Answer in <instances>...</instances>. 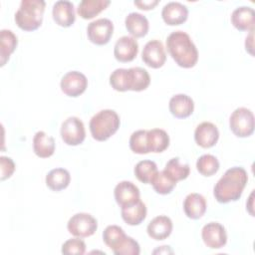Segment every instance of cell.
<instances>
[{"label": "cell", "instance_id": "6da1fadb", "mask_svg": "<svg viewBox=\"0 0 255 255\" xmlns=\"http://www.w3.org/2000/svg\"><path fill=\"white\" fill-rule=\"evenodd\" d=\"M247 181L248 175L243 167H231L225 171L214 185L213 195L219 203L236 201L241 197Z\"/></svg>", "mask_w": 255, "mask_h": 255}, {"label": "cell", "instance_id": "7a4b0ae2", "mask_svg": "<svg viewBox=\"0 0 255 255\" xmlns=\"http://www.w3.org/2000/svg\"><path fill=\"white\" fill-rule=\"evenodd\" d=\"M166 48L174 62L182 68H192L198 61V51L190 36L183 31H174L166 38Z\"/></svg>", "mask_w": 255, "mask_h": 255}, {"label": "cell", "instance_id": "3957f363", "mask_svg": "<svg viewBox=\"0 0 255 255\" xmlns=\"http://www.w3.org/2000/svg\"><path fill=\"white\" fill-rule=\"evenodd\" d=\"M45 5L43 0H22L14 18L17 26L24 31L37 30L43 22Z\"/></svg>", "mask_w": 255, "mask_h": 255}, {"label": "cell", "instance_id": "277c9868", "mask_svg": "<svg viewBox=\"0 0 255 255\" xmlns=\"http://www.w3.org/2000/svg\"><path fill=\"white\" fill-rule=\"evenodd\" d=\"M121 120L114 110H102L94 115L90 121L89 128L92 136L99 141H105L117 132Z\"/></svg>", "mask_w": 255, "mask_h": 255}, {"label": "cell", "instance_id": "5b68a950", "mask_svg": "<svg viewBox=\"0 0 255 255\" xmlns=\"http://www.w3.org/2000/svg\"><path fill=\"white\" fill-rule=\"evenodd\" d=\"M229 127L238 137H247L254 131V116L251 110L240 107L234 110L229 119Z\"/></svg>", "mask_w": 255, "mask_h": 255}, {"label": "cell", "instance_id": "8992f818", "mask_svg": "<svg viewBox=\"0 0 255 255\" xmlns=\"http://www.w3.org/2000/svg\"><path fill=\"white\" fill-rule=\"evenodd\" d=\"M67 229L76 237H89L92 236L98 229V221L89 213H76L69 219Z\"/></svg>", "mask_w": 255, "mask_h": 255}, {"label": "cell", "instance_id": "52a82bcc", "mask_svg": "<svg viewBox=\"0 0 255 255\" xmlns=\"http://www.w3.org/2000/svg\"><path fill=\"white\" fill-rule=\"evenodd\" d=\"M61 137L68 145H79L86 137L84 123L77 117H69L61 126Z\"/></svg>", "mask_w": 255, "mask_h": 255}, {"label": "cell", "instance_id": "ba28073f", "mask_svg": "<svg viewBox=\"0 0 255 255\" xmlns=\"http://www.w3.org/2000/svg\"><path fill=\"white\" fill-rule=\"evenodd\" d=\"M114 32V24L110 19L100 18L91 22L87 27L89 40L99 46L110 42Z\"/></svg>", "mask_w": 255, "mask_h": 255}, {"label": "cell", "instance_id": "9c48e42d", "mask_svg": "<svg viewBox=\"0 0 255 255\" xmlns=\"http://www.w3.org/2000/svg\"><path fill=\"white\" fill-rule=\"evenodd\" d=\"M60 86L62 92L65 95L76 98L86 91L88 87V80L83 73L78 71H71L62 77Z\"/></svg>", "mask_w": 255, "mask_h": 255}, {"label": "cell", "instance_id": "30bf717a", "mask_svg": "<svg viewBox=\"0 0 255 255\" xmlns=\"http://www.w3.org/2000/svg\"><path fill=\"white\" fill-rule=\"evenodd\" d=\"M204 244L211 249H220L227 242V234L224 226L218 222H209L201 230Z\"/></svg>", "mask_w": 255, "mask_h": 255}, {"label": "cell", "instance_id": "8fae6325", "mask_svg": "<svg viewBox=\"0 0 255 255\" xmlns=\"http://www.w3.org/2000/svg\"><path fill=\"white\" fill-rule=\"evenodd\" d=\"M141 59L150 68L158 69L162 67L166 60L163 44L156 39L148 41L143 47Z\"/></svg>", "mask_w": 255, "mask_h": 255}, {"label": "cell", "instance_id": "7c38bea8", "mask_svg": "<svg viewBox=\"0 0 255 255\" xmlns=\"http://www.w3.org/2000/svg\"><path fill=\"white\" fill-rule=\"evenodd\" d=\"M114 195L116 202L121 207L134 204L140 199V192L138 187L131 181L128 180H123L116 185L114 189Z\"/></svg>", "mask_w": 255, "mask_h": 255}, {"label": "cell", "instance_id": "4fadbf2b", "mask_svg": "<svg viewBox=\"0 0 255 255\" xmlns=\"http://www.w3.org/2000/svg\"><path fill=\"white\" fill-rule=\"evenodd\" d=\"M138 53V44L133 37L123 36L119 38L114 47L115 58L122 63L132 61Z\"/></svg>", "mask_w": 255, "mask_h": 255}, {"label": "cell", "instance_id": "5bb4252c", "mask_svg": "<svg viewBox=\"0 0 255 255\" xmlns=\"http://www.w3.org/2000/svg\"><path fill=\"white\" fill-rule=\"evenodd\" d=\"M219 138V131L215 125L210 122H203L199 124L194 131L195 142L203 147L209 148L216 144Z\"/></svg>", "mask_w": 255, "mask_h": 255}, {"label": "cell", "instance_id": "9a60e30c", "mask_svg": "<svg viewBox=\"0 0 255 255\" xmlns=\"http://www.w3.org/2000/svg\"><path fill=\"white\" fill-rule=\"evenodd\" d=\"M161 17L167 25H180L187 20L188 9L180 2L171 1L163 6L161 10Z\"/></svg>", "mask_w": 255, "mask_h": 255}, {"label": "cell", "instance_id": "2e32d148", "mask_svg": "<svg viewBox=\"0 0 255 255\" xmlns=\"http://www.w3.org/2000/svg\"><path fill=\"white\" fill-rule=\"evenodd\" d=\"M52 15L56 24L64 28L70 27L76 20L74 4L67 0L57 1L53 5Z\"/></svg>", "mask_w": 255, "mask_h": 255}, {"label": "cell", "instance_id": "e0dca14e", "mask_svg": "<svg viewBox=\"0 0 255 255\" xmlns=\"http://www.w3.org/2000/svg\"><path fill=\"white\" fill-rule=\"evenodd\" d=\"M171 115L177 119H185L192 115L194 111L193 100L185 94H177L171 97L168 104Z\"/></svg>", "mask_w": 255, "mask_h": 255}, {"label": "cell", "instance_id": "ac0fdd59", "mask_svg": "<svg viewBox=\"0 0 255 255\" xmlns=\"http://www.w3.org/2000/svg\"><path fill=\"white\" fill-rule=\"evenodd\" d=\"M172 231V221L165 215L154 217L147 225L146 232L148 236L154 240L166 239Z\"/></svg>", "mask_w": 255, "mask_h": 255}, {"label": "cell", "instance_id": "d6986e66", "mask_svg": "<svg viewBox=\"0 0 255 255\" xmlns=\"http://www.w3.org/2000/svg\"><path fill=\"white\" fill-rule=\"evenodd\" d=\"M231 23L239 31H252L255 24V13L251 7L241 6L231 14Z\"/></svg>", "mask_w": 255, "mask_h": 255}, {"label": "cell", "instance_id": "ffe728a7", "mask_svg": "<svg viewBox=\"0 0 255 255\" xmlns=\"http://www.w3.org/2000/svg\"><path fill=\"white\" fill-rule=\"evenodd\" d=\"M183 210L188 218H201L206 211V200L204 196L195 192L189 193L183 201Z\"/></svg>", "mask_w": 255, "mask_h": 255}, {"label": "cell", "instance_id": "44dd1931", "mask_svg": "<svg viewBox=\"0 0 255 255\" xmlns=\"http://www.w3.org/2000/svg\"><path fill=\"white\" fill-rule=\"evenodd\" d=\"M126 28L128 33L135 39L145 36L148 32V20L146 17L137 12H131L128 14L125 19Z\"/></svg>", "mask_w": 255, "mask_h": 255}, {"label": "cell", "instance_id": "7402d4cb", "mask_svg": "<svg viewBox=\"0 0 255 255\" xmlns=\"http://www.w3.org/2000/svg\"><path fill=\"white\" fill-rule=\"evenodd\" d=\"M150 84L148 72L141 67L128 69V91L140 92L145 90Z\"/></svg>", "mask_w": 255, "mask_h": 255}, {"label": "cell", "instance_id": "603a6c76", "mask_svg": "<svg viewBox=\"0 0 255 255\" xmlns=\"http://www.w3.org/2000/svg\"><path fill=\"white\" fill-rule=\"evenodd\" d=\"M33 150L39 157H50L55 151L54 137L48 135L43 130L37 131L33 137Z\"/></svg>", "mask_w": 255, "mask_h": 255}, {"label": "cell", "instance_id": "cb8c5ba5", "mask_svg": "<svg viewBox=\"0 0 255 255\" xmlns=\"http://www.w3.org/2000/svg\"><path fill=\"white\" fill-rule=\"evenodd\" d=\"M18 44L17 36L8 29L0 31V65L3 67L9 60L11 54L15 51Z\"/></svg>", "mask_w": 255, "mask_h": 255}, {"label": "cell", "instance_id": "d4e9b609", "mask_svg": "<svg viewBox=\"0 0 255 255\" xmlns=\"http://www.w3.org/2000/svg\"><path fill=\"white\" fill-rule=\"evenodd\" d=\"M122 217L128 225H138L146 217V206L139 199L134 204L122 207Z\"/></svg>", "mask_w": 255, "mask_h": 255}, {"label": "cell", "instance_id": "484cf974", "mask_svg": "<svg viewBox=\"0 0 255 255\" xmlns=\"http://www.w3.org/2000/svg\"><path fill=\"white\" fill-rule=\"evenodd\" d=\"M46 185L54 191H60L68 187L71 181L70 172L65 168H54L46 175Z\"/></svg>", "mask_w": 255, "mask_h": 255}, {"label": "cell", "instance_id": "4316f807", "mask_svg": "<svg viewBox=\"0 0 255 255\" xmlns=\"http://www.w3.org/2000/svg\"><path fill=\"white\" fill-rule=\"evenodd\" d=\"M111 1L109 0H83L79 3L77 12L83 19H92L105 10Z\"/></svg>", "mask_w": 255, "mask_h": 255}, {"label": "cell", "instance_id": "83f0119b", "mask_svg": "<svg viewBox=\"0 0 255 255\" xmlns=\"http://www.w3.org/2000/svg\"><path fill=\"white\" fill-rule=\"evenodd\" d=\"M147 143L149 152H162L169 145V135L161 128L149 129L147 130Z\"/></svg>", "mask_w": 255, "mask_h": 255}, {"label": "cell", "instance_id": "f1b7e54d", "mask_svg": "<svg viewBox=\"0 0 255 255\" xmlns=\"http://www.w3.org/2000/svg\"><path fill=\"white\" fill-rule=\"evenodd\" d=\"M163 171L172 180L177 182L179 180H183L187 178L190 172V167L188 163L182 162L179 157H172L166 162Z\"/></svg>", "mask_w": 255, "mask_h": 255}, {"label": "cell", "instance_id": "f546056e", "mask_svg": "<svg viewBox=\"0 0 255 255\" xmlns=\"http://www.w3.org/2000/svg\"><path fill=\"white\" fill-rule=\"evenodd\" d=\"M156 163L152 160H140L138 161L133 169L135 177L142 183H150L152 178L157 172Z\"/></svg>", "mask_w": 255, "mask_h": 255}, {"label": "cell", "instance_id": "4dcf8cb0", "mask_svg": "<svg viewBox=\"0 0 255 255\" xmlns=\"http://www.w3.org/2000/svg\"><path fill=\"white\" fill-rule=\"evenodd\" d=\"M129 148L137 154H146L149 152L147 143V130L138 129L131 133L129 137Z\"/></svg>", "mask_w": 255, "mask_h": 255}, {"label": "cell", "instance_id": "1f68e13d", "mask_svg": "<svg viewBox=\"0 0 255 255\" xmlns=\"http://www.w3.org/2000/svg\"><path fill=\"white\" fill-rule=\"evenodd\" d=\"M150 184L152 185L155 192L158 194H168L175 187L176 182L172 180L163 170L157 171L154 177L152 178Z\"/></svg>", "mask_w": 255, "mask_h": 255}, {"label": "cell", "instance_id": "d6a6232c", "mask_svg": "<svg viewBox=\"0 0 255 255\" xmlns=\"http://www.w3.org/2000/svg\"><path fill=\"white\" fill-rule=\"evenodd\" d=\"M198 172L204 176H211L219 169V161L212 154H203L196 161Z\"/></svg>", "mask_w": 255, "mask_h": 255}, {"label": "cell", "instance_id": "836d02e7", "mask_svg": "<svg viewBox=\"0 0 255 255\" xmlns=\"http://www.w3.org/2000/svg\"><path fill=\"white\" fill-rule=\"evenodd\" d=\"M124 229L118 225H109L103 232V240L105 244L112 250L126 237Z\"/></svg>", "mask_w": 255, "mask_h": 255}, {"label": "cell", "instance_id": "e575fe53", "mask_svg": "<svg viewBox=\"0 0 255 255\" xmlns=\"http://www.w3.org/2000/svg\"><path fill=\"white\" fill-rule=\"evenodd\" d=\"M112 251L116 255H138L140 253V247L133 238L126 236Z\"/></svg>", "mask_w": 255, "mask_h": 255}, {"label": "cell", "instance_id": "d590c367", "mask_svg": "<svg viewBox=\"0 0 255 255\" xmlns=\"http://www.w3.org/2000/svg\"><path fill=\"white\" fill-rule=\"evenodd\" d=\"M110 85L116 91H128V69H116L110 76Z\"/></svg>", "mask_w": 255, "mask_h": 255}, {"label": "cell", "instance_id": "8d00e7d4", "mask_svg": "<svg viewBox=\"0 0 255 255\" xmlns=\"http://www.w3.org/2000/svg\"><path fill=\"white\" fill-rule=\"evenodd\" d=\"M61 252L66 255H83L86 252V243L79 238H71L62 245Z\"/></svg>", "mask_w": 255, "mask_h": 255}, {"label": "cell", "instance_id": "74e56055", "mask_svg": "<svg viewBox=\"0 0 255 255\" xmlns=\"http://www.w3.org/2000/svg\"><path fill=\"white\" fill-rule=\"evenodd\" d=\"M0 165H1V180H5L9 178L14 170H15V163L12 158L8 156H0Z\"/></svg>", "mask_w": 255, "mask_h": 255}, {"label": "cell", "instance_id": "f35d334b", "mask_svg": "<svg viewBox=\"0 0 255 255\" xmlns=\"http://www.w3.org/2000/svg\"><path fill=\"white\" fill-rule=\"evenodd\" d=\"M135 6H137L141 10H150L153 9L157 4L158 0H151V1H134Z\"/></svg>", "mask_w": 255, "mask_h": 255}, {"label": "cell", "instance_id": "ab89813d", "mask_svg": "<svg viewBox=\"0 0 255 255\" xmlns=\"http://www.w3.org/2000/svg\"><path fill=\"white\" fill-rule=\"evenodd\" d=\"M253 31L254 30L250 31V34H249L248 37H246V41H245V42H247V43H245V45H247V46H245L246 51H248L251 55H253V52H252V49H253V45H252V43H253Z\"/></svg>", "mask_w": 255, "mask_h": 255}, {"label": "cell", "instance_id": "60d3db41", "mask_svg": "<svg viewBox=\"0 0 255 255\" xmlns=\"http://www.w3.org/2000/svg\"><path fill=\"white\" fill-rule=\"evenodd\" d=\"M159 253H172V250L169 249V246H161L158 249Z\"/></svg>", "mask_w": 255, "mask_h": 255}]
</instances>
